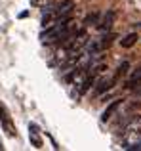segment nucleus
Segmentation results:
<instances>
[{
	"instance_id": "nucleus-1",
	"label": "nucleus",
	"mask_w": 141,
	"mask_h": 151,
	"mask_svg": "<svg viewBox=\"0 0 141 151\" xmlns=\"http://www.w3.org/2000/svg\"><path fill=\"white\" fill-rule=\"evenodd\" d=\"M69 23H70V14L69 15H59L57 21L53 23V25H50V29L40 35V38L44 42H57V38L63 35V31L69 29Z\"/></svg>"
},
{
	"instance_id": "nucleus-2",
	"label": "nucleus",
	"mask_w": 141,
	"mask_h": 151,
	"mask_svg": "<svg viewBox=\"0 0 141 151\" xmlns=\"http://www.w3.org/2000/svg\"><path fill=\"white\" fill-rule=\"evenodd\" d=\"M0 122H2V126H4V130H6L8 136H10V138H15L17 130H15L14 121H11V117H10V111L6 109V105H4L2 101H0Z\"/></svg>"
},
{
	"instance_id": "nucleus-3",
	"label": "nucleus",
	"mask_w": 141,
	"mask_h": 151,
	"mask_svg": "<svg viewBox=\"0 0 141 151\" xmlns=\"http://www.w3.org/2000/svg\"><path fill=\"white\" fill-rule=\"evenodd\" d=\"M115 84H116V78L115 77H111V78H101V81H97V84H95V94L99 96V94L111 90Z\"/></svg>"
},
{
	"instance_id": "nucleus-4",
	"label": "nucleus",
	"mask_w": 141,
	"mask_h": 151,
	"mask_svg": "<svg viewBox=\"0 0 141 151\" xmlns=\"http://www.w3.org/2000/svg\"><path fill=\"white\" fill-rule=\"evenodd\" d=\"M139 82H141V65H137L134 71H132V75L128 77V81H126V84H124V86H126L128 90H134Z\"/></svg>"
},
{
	"instance_id": "nucleus-5",
	"label": "nucleus",
	"mask_w": 141,
	"mask_h": 151,
	"mask_svg": "<svg viewBox=\"0 0 141 151\" xmlns=\"http://www.w3.org/2000/svg\"><path fill=\"white\" fill-rule=\"evenodd\" d=\"M93 82H95V73L86 75V78L80 82V84H78V94H76V96H84V94L93 86Z\"/></svg>"
},
{
	"instance_id": "nucleus-6",
	"label": "nucleus",
	"mask_w": 141,
	"mask_h": 151,
	"mask_svg": "<svg viewBox=\"0 0 141 151\" xmlns=\"http://www.w3.org/2000/svg\"><path fill=\"white\" fill-rule=\"evenodd\" d=\"M113 23H115V12L109 10L107 14L103 15V19L97 23V29H99V31H109L113 27Z\"/></svg>"
},
{
	"instance_id": "nucleus-7",
	"label": "nucleus",
	"mask_w": 141,
	"mask_h": 151,
	"mask_svg": "<svg viewBox=\"0 0 141 151\" xmlns=\"http://www.w3.org/2000/svg\"><path fill=\"white\" fill-rule=\"evenodd\" d=\"M120 105H122V100H116V101H113L111 105H109L107 109L103 111V115H101V121H103V122H107L109 119H111L113 115H115L116 111H118V107H120Z\"/></svg>"
},
{
	"instance_id": "nucleus-8",
	"label": "nucleus",
	"mask_w": 141,
	"mask_h": 151,
	"mask_svg": "<svg viewBox=\"0 0 141 151\" xmlns=\"http://www.w3.org/2000/svg\"><path fill=\"white\" fill-rule=\"evenodd\" d=\"M73 6H74L73 0H63V2L57 6L56 15H57V17H59V15H69V14H70V10H73Z\"/></svg>"
},
{
	"instance_id": "nucleus-9",
	"label": "nucleus",
	"mask_w": 141,
	"mask_h": 151,
	"mask_svg": "<svg viewBox=\"0 0 141 151\" xmlns=\"http://www.w3.org/2000/svg\"><path fill=\"white\" fill-rule=\"evenodd\" d=\"M137 38H139L137 33H130V35H126V37L120 40V46H122V48H132V46L137 42Z\"/></svg>"
},
{
	"instance_id": "nucleus-10",
	"label": "nucleus",
	"mask_w": 141,
	"mask_h": 151,
	"mask_svg": "<svg viewBox=\"0 0 141 151\" xmlns=\"http://www.w3.org/2000/svg\"><path fill=\"white\" fill-rule=\"evenodd\" d=\"M99 23V14L97 12H93V14H88L84 19V25H97Z\"/></svg>"
},
{
	"instance_id": "nucleus-11",
	"label": "nucleus",
	"mask_w": 141,
	"mask_h": 151,
	"mask_svg": "<svg viewBox=\"0 0 141 151\" xmlns=\"http://www.w3.org/2000/svg\"><path fill=\"white\" fill-rule=\"evenodd\" d=\"M128 69H130V63H128V61H124V63H120V67H118V71H116V73H115V78H116V81H118V78H120V77H124V75H126V73H128Z\"/></svg>"
},
{
	"instance_id": "nucleus-12",
	"label": "nucleus",
	"mask_w": 141,
	"mask_h": 151,
	"mask_svg": "<svg viewBox=\"0 0 141 151\" xmlns=\"http://www.w3.org/2000/svg\"><path fill=\"white\" fill-rule=\"evenodd\" d=\"M29 140L34 147H38V149L42 147V140H40V136H38V132H29Z\"/></svg>"
},
{
	"instance_id": "nucleus-13",
	"label": "nucleus",
	"mask_w": 141,
	"mask_h": 151,
	"mask_svg": "<svg viewBox=\"0 0 141 151\" xmlns=\"http://www.w3.org/2000/svg\"><path fill=\"white\" fill-rule=\"evenodd\" d=\"M113 38H116V37H115V35H105V37H103V40H101V42H99V48H101V50H105V48H109V46H111V44H113Z\"/></svg>"
},
{
	"instance_id": "nucleus-14",
	"label": "nucleus",
	"mask_w": 141,
	"mask_h": 151,
	"mask_svg": "<svg viewBox=\"0 0 141 151\" xmlns=\"http://www.w3.org/2000/svg\"><path fill=\"white\" fill-rule=\"evenodd\" d=\"M29 132H40L36 124H29Z\"/></svg>"
},
{
	"instance_id": "nucleus-15",
	"label": "nucleus",
	"mask_w": 141,
	"mask_h": 151,
	"mask_svg": "<svg viewBox=\"0 0 141 151\" xmlns=\"http://www.w3.org/2000/svg\"><path fill=\"white\" fill-rule=\"evenodd\" d=\"M134 92L137 94V96H141V82H139V84H137V86H135V88H134Z\"/></svg>"
},
{
	"instance_id": "nucleus-16",
	"label": "nucleus",
	"mask_w": 141,
	"mask_h": 151,
	"mask_svg": "<svg viewBox=\"0 0 141 151\" xmlns=\"http://www.w3.org/2000/svg\"><path fill=\"white\" fill-rule=\"evenodd\" d=\"M27 15H29V12H27V10H25V12H21V14H19V19H25Z\"/></svg>"
}]
</instances>
